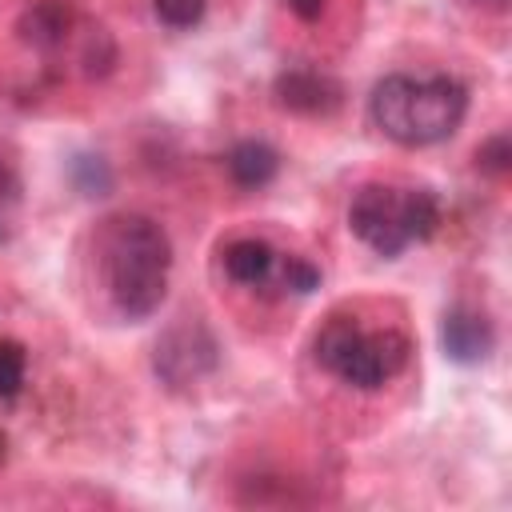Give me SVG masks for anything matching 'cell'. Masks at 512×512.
<instances>
[{
    "instance_id": "cell-1",
    "label": "cell",
    "mask_w": 512,
    "mask_h": 512,
    "mask_svg": "<svg viewBox=\"0 0 512 512\" xmlns=\"http://www.w3.org/2000/svg\"><path fill=\"white\" fill-rule=\"evenodd\" d=\"M96 276L108 308L140 324L160 312L172 276V240L168 232L140 212H116L96 228Z\"/></svg>"
},
{
    "instance_id": "cell-2",
    "label": "cell",
    "mask_w": 512,
    "mask_h": 512,
    "mask_svg": "<svg viewBox=\"0 0 512 512\" xmlns=\"http://www.w3.org/2000/svg\"><path fill=\"white\" fill-rule=\"evenodd\" d=\"M372 124L400 148H432L456 136V128L468 116V88L448 76H408L392 72L384 76L368 96Z\"/></svg>"
},
{
    "instance_id": "cell-3",
    "label": "cell",
    "mask_w": 512,
    "mask_h": 512,
    "mask_svg": "<svg viewBox=\"0 0 512 512\" xmlns=\"http://www.w3.org/2000/svg\"><path fill=\"white\" fill-rule=\"evenodd\" d=\"M348 228L364 248L396 260L440 228V196L424 184H360L348 204Z\"/></svg>"
},
{
    "instance_id": "cell-4",
    "label": "cell",
    "mask_w": 512,
    "mask_h": 512,
    "mask_svg": "<svg viewBox=\"0 0 512 512\" xmlns=\"http://www.w3.org/2000/svg\"><path fill=\"white\" fill-rule=\"evenodd\" d=\"M312 356L340 384L372 392L404 372L412 340L396 328H364L356 316H332L312 336Z\"/></svg>"
},
{
    "instance_id": "cell-5",
    "label": "cell",
    "mask_w": 512,
    "mask_h": 512,
    "mask_svg": "<svg viewBox=\"0 0 512 512\" xmlns=\"http://www.w3.org/2000/svg\"><path fill=\"white\" fill-rule=\"evenodd\" d=\"M220 360V348L204 324H176L156 340V376L168 384H192L208 376Z\"/></svg>"
},
{
    "instance_id": "cell-6",
    "label": "cell",
    "mask_w": 512,
    "mask_h": 512,
    "mask_svg": "<svg viewBox=\"0 0 512 512\" xmlns=\"http://www.w3.org/2000/svg\"><path fill=\"white\" fill-rule=\"evenodd\" d=\"M272 96L284 112L296 116H332L344 104V88L332 72L316 68V64H288L276 80H272Z\"/></svg>"
},
{
    "instance_id": "cell-7",
    "label": "cell",
    "mask_w": 512,
    "mask_h": 512,
    "mask_svg": "<svg viewBox=\"0 0 512 512\" xmlns=\"http://www.w3.org/2000/svg\"><path fill=\"white\" fill-rule=\"evenodd\" d=\"M440 348L456 364H484L496 348V328H492L488 312H480L472 304H452L440 320Z\"/></svg>"
},
{
    "instance_id": "cell-8",
    "label": "cell",
    "mask_w": 512,
    "mask_h": 512,
    "mask_svg": "<svg viewBox=\"0 0 512 512\" xmlns=\"http://www.w3.org/2000/svg\"><path fill=\"white\" fill-rule=\"evenodd\" d=\"M16 32H20V40H24L28 48L52 56V52H60L68 40H76L80 20H76V12H72L64 0H36V4L24 8V16L16 20Z\"/></svg>"
},
{
    "instance_id": "cell-9",
    "label": "cell",
    "mask_w": 512,
    "mask_h": 512,
    "mask_svg": "<svg viewBox=\"0 0 512 512\" xmlns=\"http://www.w3.org/2000/svg\"><path fill=\"white\" fill-rule=\"evenodd\" d=\"M220 268L232 284L256 292L280 276V252L260 236H240V240H228L220 248Z\"/></svg>"
},
{
    "instance_id": "cell-10",
    "label": "cell",
    "mask_w": 512,
    "mask_h": 512,
    "mask_svg": "<svg viewBox=\"0 0 512 512\" xmlns=\"http://www.w3.org/2000/svg\"><path fill=\"white\" fill-rule=\"evenodd\" d=\"M224 168H228V176H232L236 188L256 192V188H268L276 180L280 152L272 144H264V140H236L228 148V156H224Z\"/></svg>"
},
{
    "instance_id": "cell-11",
    "label": "cell",
    "mask_w": 512,
    "mask_h": 512,
    "mask_svg": "<svg viewBox=\"0 0 512 512\" xmlns=\"http://www.w3.org/2000/svg\"><path fill=\"white\" fill-rule=\"evenodd\" d=\"M20 204H24V180H20V164L12 144L0 140V244L16 232L20 220Z\"/></svg>"
},
{
    "instance_id": "cell-12",
    "label": "cell",
    "mask_w": 512,
    "mask_h": 512,
    "mask_svg": "<svg viewBox=\"0 0 512 512\" xmlns=\"http://www.w3.org/2000/svg\"><path fill=\"white\" fill-rule=\"evenodd\" d=\"M28 376V348L12 336H0V400H16Z\"/></svg>"
},
{
    "instance_id": "cell-13",
    "label": "cell",
    "mask_w": 512,
    "mask_h": 512,
    "mask_svg": "<svg viewBox=\"0 0 512 512\" xmlns=\"http://www.w3.org/2000/svg\"><path fill=\"white\" fill-rule=\"evenodd\" d=\"M152 12H156V20H160L164 28L188 32V28H196V24L204 20L208 0H152Z\"/></svg>"
},
{
    "instance_id": "cell-14",
    "label": "cell",
    "mask_w": 512,
    "mask_h": 512,
    "mask_svg": "<svg viewBox=\"0 0 512 512\" xmlns=\"http://www.w3.org/2000/svg\"><path fill=\"white\" fill-rule=\"evenodd\" d=\"M280 288L284 292H296V296H308L320 288V268L304 256H280Z\"/></svg>"
},
{
    "instance_id": "cell-15",
    "label": "cell",
    "mask_w": 512,
    "mask_h": 512,
    "mask_svg": "<svg viewBox=\"0 0 512 512\" xmlns=\"http://www.w3.org/2000/svg\"><path fill=\"white\" fill-rule=\"evenodd\" d=\"M72 180L84 196H108L112 188V168L104 164V156H76L72 164Z\"/></svg>"
},
{
    "instance_id": "cell-16",
    "label": "cell",
    "mask_w": 512,
    "mask_h": 512,
    "mask_svg": "<svg viewBox=\"0 0 512 512\" xmlns=\"http://www.w3.org/2000/svg\"><path fill=\"white\" fill-rule=\"evenodd\" d=\"M476 168L488 172V176H508V168H512L508 132H496V136H488V140L476 148Z\"/></svg>"
},
{
    "instance_id": "cell-17",
    "label": "cell",
    "mask_w": 512,
    "mask_h": 512,
    "mask_svg": "<svg viewBox=\"0 0 512 512\" xmlns=\"http://www.w3.org/2000/svg\"><path fill=\"white\" fill-rule=\"evenodd\" d=\"M288 8L300 16V20H316L324 12V0H288Z\"/></svg>"
},
{
    "instance_id": "cell-18",
    "label": "cell",
    "mask_w": 512,
    "mask_h": 512,
    "mask_svg": "<svg viewBox=\"0 0 512 512\" xmlns=\"http://www.w3.org/2000/svg\"><path fill=\"white\" fill-rule=\"evenodd\" d=\"M472 4H480V8H488V12H504V8H508V0H472Z\"/></svg>"
}]
</instances>
